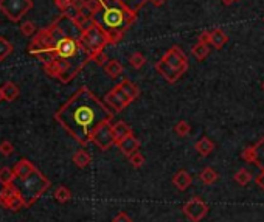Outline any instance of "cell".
Segmentation results:
<instances>
[{"mask_svg": "<svg viewBox=\"0 0 264 222\" xmlns=\"http://www.w3.org/2000/svg\"><path fill=\"white\" fill-rule=\"evenodd\" d=\"M73 22H75V25L78 27L82 33L84 31H87V30H90L93 25H95V17H93L92 14H86V13H78L75 17H73Z\"/></svg>", "mask_w": 264, "mask_h": 222, "instance_id": "17", "label": "cell"}, {"mask_svg": "<svg viewBox=\"0 0 264 222\" xmlns=\"http://www.w3.org/2000/svg\"><path fill=\"white\" fill-rule=\"evenodd\" d=\"M48 28L55 38V44L36 58L44 62V72L48 76L67 84L92 61V56L82 45V31L75 25L72 16L62 13Z\"/></svg>", "mask_w": 264, "mask_h": 222, "instance_id": "1", "label": "cell"}, {"mask_svg": "<svg viewBox=\"0 0 264 222\" xmlns=\"http://www.w3.org/2000/svg\"><path fill=\"white\" fill-rule=\"evenodd\" d=\"M55 199L59 203H65L72 199V191L69 190L67 186H58L56 191H55Z\"/></svg>", "mask_w": 264, "mask_h": 222, "instance_id": "29", "label": "cell"}, {"mask_svg": "<svg viewBox=\"0 0 264 222\" xmlns=\"http://www.w3.org/2000/svg\"><path fill=\"white\" fill-rule=\"evenodd\" d=\"M13 152H14V146L8 140L0 143V154H3V156L8 157V156H11Z\"/></svg>", "mask_w": 264, "mask_h": 222, "instance_id": "38", "label": "cell"}, {"mask_svg": "<svg viewBox=\"0 0 264 222\" xmlns=\"http://www.w3.org/2000/svg\"><path fill=\"white\" fill-rule=\"evenodd\" d=\"M101 10V0H87V6L82 13L95 16Z\"/></svg>", "mask_w": 264, "mask_h": 222, "instance_id": "34", "label": "cell"}, {"mask_svg": "<svg viewBox=\"0 0 264 222\" xmlns=\"http://www.w3.org/2000/svg\"><path fill=\"white\" fill-rule=\"evenodd\" d=\"M92 61L95 62L97 65H100V67H104L110 59L107 58V55L104 53V51H100V53H95L92 56Z\"/></svg>", "mask_w": 264, "mask_h": 222, "instance_id": "37", "label": "cell"}, {"mask_svg": "<svg viewBox=\"0 0 264 222\" xmlns=\"http://www.w3.org/2000/svg\"><path fill=\"white\" fill-rule=\"evenodd\" d=\"M255 182H257V185L261 188V190H264V169L261 171V173L255 177Z\"/></svg>", "mask_w": 264, "mask_h": 222, "instance_id": "43", "label": "cell"}, {"mask_svg": "<svg viewBox=\"0 0 264 222\" xmlns=\"http://www.w3.org/2000/svg\"><path fill=\"white\" fill-rule=\"evenodd\" d=\"M218 179H219V174L213 168H210V166L208 168H203L201 171V174H199V181L203 185H213L218 181Z\"/></svg>", "mask_w": 264, "mask_h": 222, "instance_id": "22", "label": "cell"}, {"mask_svg": "<svg viewBox=\"0 0 264 222\" xmlns=\"http://www.w3.org/2000/svg\"><path fill=\"white\" fill-rule=\"evenodd\" d=\"M129 64L139 70V68H142L144 64H146V58H144V55L140 53V51H135V53H132L129 56Z\"/></svg>", "mask_w": 264, "mask_h": 222, "instance_id": "32", "label": "cell"}, {"mask_svg": "<svg viewBox=\"0 0 264 222\" xmlns=\"http://www.w3.org/2000/svg\"><path fill=\"white\" fill-rule=\"evenodd\" d=\"M104 100H106V104H107L110 109H114L115 114H117V112H122V110H124V109L132 102V100L129 98V95H127V93L123 90L122 84H117L112 90L107 92Z\"/></svg>", "mask_w": 264, "mask_h": 222, "instance_id": "8", "label": "cell"}, {"mask_svg": "<svg viewBox=\"0 0 264 222\" xmlns=\"http://www.w3.org/2000/svg\"><path fill=\"white\" fill-rule=\"evenodd\" d=\"M0 205H2L3 208H8L11 211H19L23 207H27V205H25L23 196L19 191V188L14 186L13 183L5 185L3 190L0 191Z\"/></svg>", "mask_w": 264, "mask_h": 222, "instance_id": "7", "label": "cell"}, {"mask_svg": "<svg viewBox=\"0 0 264 222\" xmlns=\"http://www.w3.org/2000/svg\"><path fill=\"white\" fill-rule=\"evenodd\" d=\"M33 8V0H0V11L13 22H19Z\"/></svg>", "mask_w": 264, "mask_h": 222, "instance_id": "6", "label": "cell"}, {"mask_svg": "<svg viewBox=\"0 0 264 222\" xmlns=\"http://www.w3.org/2000/svg\"><path fill=\"white\" fill-rule=\"evenodd\" d=\"M227 42H228V36L221 28H216L210 33V45L213 48L221 50L227 44Z\"/></svg>", "mask_w": 264, "mask_h": 222, "instance_id": "18", "label": "cell"}, {"mask_svg": "<svg viewBox=\"0 0 264 222\" xmlns=\"http://www.w3.org/2000/svg\"><path fill=\"white\" fill-rule=\"evenodd\" d=\"M97 23L106 30V33L129 30L137 20V14L132 13L118 0H101V10L93 16Z\"/></svg>", "mask_w": 264, "mask_h": 222, "instance_id": "3", "label": "cell"}, {"mask_svg": "<svg viewBox=\"0 0 264 222\" xmlns=\"http://www.w3.org/2000/svg\"><path fill=\"white\" fill-rule=\"evenodd\" d=\"M191 53H193V56L196 59L202 61V59H205L210 55V45L208 44H202V42H198L196 45H193Z\"/></svg>", "mask_w": 264, "mask_h": 222, "instance_id": "27", "label": "cell"}, {"mask_svg": "<svg viewBox=\"0 0 264 222\" xmlns=\"http://www.w3.org/2000/svg\"><path fill=\"white\" fill-rule=\"evenodd\" d=\"M87 6V0H72V8L76 13H81L86 10Z\"/></svg>", "mask_w": 264, "mask_h": 222, "instance_id": "39", "label": "cell"}, {"mask_svg": "<svg viewBox=\"0 0 264 222\" xmlns=\"http://www.w3.org/2000/svg\"><path fill=\"white\" fill-rule=\"evenodd\" d=\"M20 33L23 34V36H33V34H36V27H35V23L33 22H25L20 25Z\"/></svg>", "mask_w": 264, "mask_h": 222, "instance_id": "36", "label": "cell"}, {"mask_svg": "<svg viewBox=\"0 0 264 222\" xmlns=\"http://www.w3.org/2000/svg\"><path fill=\"white\" fill-rule=\"evenodd\" d=\"M81 42H82V45L86 47V50L90 53V56H93L95 53H100V51H103L106 48V45H110L106 30L97 22L90 30L84 31L81 34Z\"/></svg>", "mask_w": 264, "mask_h": 222, "instance_id": "5", "label": "cell"}, {"mask_svg": "<svg viewBox=\"0 0 264 222\" xmlns=\"http://www.w3.org/2000/svg\"><path fill=\"white\" fill-rule=\"evenodd\" d=\"M174 132H176L179 137H186V135L191 132V126L188 124V121H185V120H181V121H177V124L174 126Z\"/></svg>", "mask_w": 264, "mask_h": 222, "instance_id": "33", "label": "cell"}, {"mask_svg": "<svg viewBox=\"0 0 264 222\" xmlns=\"http://www.w3.org/2000/svg\"><path fill=\"white\" fill-rule=\"evenodd\" d=\"M2 92H3L5 101H14L16 98L19 97V93H20L19 87L14 82H6L2 87Z\"/></svg>", "mask_w": 264, "mask_h": 222, "instance_id": "24", "label": "cell"}, {"mask_svg": "<svg viewBox=\"0 0 264 222\" xmlns=\"http://www.w3.org/2000/svg\"><path fill=\"white\" fill-rule=\"evenodd\" d=\"M162 61H165L168 65H171L176 70H181L183 73L188 70V58L181 50V47H171L165 53V56L162 58Z\"/></svg>", "mask_w": 264, "mask_h": 222, "instance_id": "12", "label": "cell"}, {"mask_svg": "<svg viewBox=\"0 0 264 222\" xmlns=\"http://www.w3.org/2000/svg\"><path fill=\"white\" fill-rule=\"evenodd\" d=\"M120 84H122L123 90L127 93V95H129V98H131L132 101H135V100H137V98L140 97V89H139L137 85H135L132 81H129V80H123Z\"/></svg>", "mask_w": 264, "mask_h": 222, "instance_id": "26", "label": "cell"}, {"mask_svg": "<svg viewBox=\"0 0 264 222\" xmlns=\"http://www.w3.org/2000/svg\"><path fill=\"white\" fill-rule=\"evenodd\" d=\"M73 163L78 166V168H87L90 165V161H92V157H90V154L87 151H84V149H80V151H76L73 154Z\"/></svg>", "mask_w": 264, "mask_h": 222, "instance_id": "21", "label": "cell"}, {"mask_svg": "<svg viewBox=\"0 0 264 222\" xmlns=\"http://www.w3.org/2000/svg\"><path fill=\"white\" fill-rule=\"evenodd\" d=\"M35 169H36L35 165H33L28 159H20L18 163L14 165V168H13L14 176H16V179H19V181H23V179H27Z\"/></svg>", "mask_w": 264, "mask_h": 222, "instance_id": "16", "label": "cell"}, {"mask_svg": "<svg viewBox=\"0 0 264 222\" xmlns=\"http://www.w3.org/2000/svg\"><path fill=\"white\" fill-rule=\"evenodd\" d=\"M14 179H16V176H14L13 168H6L5 166V168L0 169V183H2L3 186L5 185H11Z\"/></svg>", "mask_w": 264, "mask_h": 222, "instance_id": "30", "label": "cell"}, {"mask_svg": "<svg viewBox=\"0 0 264 222\" xmlns=\"http://www.w3.org/2000/svg\"><path fill=\"white\" fill-rule=\"evenodd\" d=\"M183 215L188 218L191 222H201L208 213V205L203 202L201 198H191L188 202L183 205Z\"/></svg>", "mask_w": 264, "mask_h": 222, "instance_id": "10", "label": "cell"}, {"mask_svg": "<svg viewBox=\"0 0 264 222\" xmlns=\"http://www.w3.org/2000/svg\"><path fill=\"white\" fill-rule=\"evenodd\" d=\"M149 2L152 3V5H154V6H163L165 3H166V0H149Z\"/></svg>", "mask_w": 264, "mask_h": 222, "instance_id": "44", "label": "cell"}, {"mask_svg": "<svg viewBox=\"0 0 264 222\" xmlns=\"http://www.w3.org/2000/svg\"><path fill=\"white\" fill-rule=\"evenodd\" d=\"M194 148H196V151H198L199 156L207 157V156H210V154L213 152V149H215V143H213V141L208 139V137H202L201 140L196 141Z\"/></svg>", "mask_w": 264, "mask_h": 222, "instance_id": "20", "label": "cell"}, {"mask_svg": "<svg viewBox=\"0 0 264 222\" xmlns=\"http://www.w3.org/2000/svg\"><path fill=\"white\" fill-rule=\"evenodd\" d=\"M92 143L97 144L101 151H107V149L112 148L114 144H117L115 135H114V127H112V124H110V121L101 124L98 129L93 132Z\"/></svg>", "mask_w": 264, "mask_h": 222, "instance_id": "9", "label": "cell"}, {"mask_svg": "<svg viewBox=\"0 0 264 222\" xmlns=\"http://www.w3.org/2000/svg\"><path fill=\"white\" fill-rule=\"evenodd\" d=\"M263 22H264V17H263Z\"/></svg>", "mask_w": 264, "mask_h": 222, "instance_id": "48", "label": "cell"}, {"mask_svg": "<svg viewBox=\"0 0 264 222\" xmlns=\"http://www.w3.org/2000/svg\"><path fill=\"white\" fill-rule=\"evenodd\" d=\"M114 109L101 101L89 87H80L58 109L55 120L82 146L92 141V135L101 124L112 121Z\"/></svg>", "mask_w": 264, "mask_h": 222, "instance_id": "2", "label": "cell"}, {"mask_svg": "<svg viewBox=\"0 0 264 222\" xmlns=\"http://www.w3.org/2000/svg\"><path fill=\"white\" fill-rule=\"evenodd\" d=\"M53 2L58 6V10H61L62 13H65L72 6V0H53Z\"/></svg>", "mask_w": 264, "mask_h": 222, "instance_id": "40", "label": "cell"}, {"mask_svg": "<svg viewBox=\"0 0 264 222\" xmlns=\"http://www.w3.org/2000/svg\"><path fill=\"white\" fill-rule=\"evenodd\" d=\"M104 72L110 78H117V76H120L123 73V65L120 64V61H117V59H110L104 65Z\"/></svg>", "mask_w": 264, "mask_h": 222, "instance_id": "23", "label": "cell"}, {"mask_svg": "<svg viewBox=\"0 0 264 222\" xmlns=\"http://www.w3.org/2000/svg\"><path fill=\"white\" fill-rule=\"evenodd\" d=\"M156 70L163 76V78L169 82V84H174L181 76L183 75V72H181V70H176V68H173L171 65H168L165 61H160L159 62H156Z\"/></svg>", "mask_w": 264, "mask_h": 222, "instance_id": "13", "label": "cell"}, {"mask_svg": "<svg viewBox=\"0 0 264 222\" xmlns=\"http://www.w3.org/2000/svg\"><path fill=\"white\" fill-rule=\"evenodd\" d=\"M112 127H114V135H115L117 144L120 143L122 140H124L126 137H129L132 134V127L127 123H124V121H118V123L112 124Z\"/></svg>", "mask_w": 264, "mask_h": 222, "instance_id": "19", "label": "cell"}, {"mask_svg": "<svg viewBox=\"0 0 264 222\" xmlns=\"http://www.w3.org/2000/svg\"><path fill=\"white\" fill-rule=\"evenodd\" d=\"M5 98H3V92H2V87H0V102H2Z\"/></svg>", "mask_w": 264, "mask_h": 222, "instance_id": "46", "label": "cell"}, {"mask_svg": "<svg viewBox=\"0 0 264 222\" xmlns=\"http://www.w3.org/2000/svg\"><path fill=\"white\" fill-rule=\"evenodd\" d=\"M210 33L208 30H203L199 36H198V42H202V44H208L210 45Z\"/></svg>", "mask_w": 264, "mask_h": 222, "instance_id": "42", "label": "cell"}, {"mask_svg": "<svg viewBox=\"0 0 264 222\" xmlns=\"http://www.w3.org/2000/svg\"><path fill=\"white\" fill-rule=\"evenodd\" d=\"M118 148H120V151L124 154L126 157L132 156L134 152H137L139 148H140V140L137 139V137H134V134H131L129 137H126L124 140H122L120 143L117 144Z\"/></svg>", "mask_w": 264, "mask_h": 222, "instance_id": "15", "label": "cell"}, {"mask_svg": "<svg viewBox=\"0 0 264 222\" xmlns=\"http://www.w3.org/2000/svg\"><path fill=\"white\" fill-rule=\"evenodd\" d=\"M233 181L238 183V185H241V186H247L250 182H252V173L249 169H245V168H241V169H238V173L233 176Z\"/></svg>", "mask_w": 264, "mask_h": 222, "instance_id": "25", "label": "cell"}, {"mask_svg": "<svg viewBox=\"0 0 264 222\" xmlns=\"http://www.w3.org/2000/svg\"><path fill=\"white\" fill-rule=\"evenodd\" d=\"M20 182L22 183H20L19 191L22 193L27 207H31V205L35 203L50 186H52L48 179L38 169H35L27 179H23V181H20Z\"/></svg>", "mask_w": 264, "mask_h": 222, "instance_id": "4", "label": "cell"}, {"mask_svg": "<svg viewBox=\"0 0 264 222\" xmlns=\"http://www.w3.org/2000/svg\"><path fill=\"white\" fill-rule=\"evenodd\" d=\"M243 159L247 163H253L261 171L264 169V137H261L253 146H249L243 151Z\"/></svg>", "mask_w": 264, "mask_h": 222, "instance_id": "11", "label": "cell"}, {"mask_svg": "<svg viewBox=\"0 0 264 222\" xmlns=\"http://www.w3.org/2000/svg\"><path fill=\"white\" fill-rule=\"evenodd\" d=\"M171 182H173V185L177 188L179 191H185V190H188V188L191 186L193 177H191V174L188 173V171L181 169V171H177V173L173 176Z\"/></svg>", "mask_w": 264, "mask_h": 222, "instance_id": "14", "label": "cell"}, {"mask_svg": "<svg viewBox=\"0 0 264 222\" xmlns=\"http://www.w3.org/2000/svg\"><path fill=\"white\" fill-rule=\"evenodd\" d=\"M112 222H134V221H132V218L129 215H127V213L120 211V213H117V215L114 216Z\"/></svg>", "mask_w": 264, "mask_h": 222, "instance_id": "41", "label": "cell"}, {"mask_svg": "<svg viewBox=\"0 0 264 222\" xmlns=\"http://www.w3.org/2000/svg\"><path fill=\"white\" fill-rule=\"evenodd\" d=\"M127 159H129V163H131L134 168H142V166L144 165V161H146V160H144V156H143V154H140L139 151L134 152L132 156H129Z\"/></svg>", "mask_w": 264, "mask_h": 222, "instance_id": "35", "label": "cell"}, {"mask_svg": "<svg viewBox=\"0 0 264 222\" xmlns=\"http://www.w3.org/2000/svg\"><path fill=\"white\" fill-rule=\"evenodd\" d=\"M13 53V44L5 38H0V61H3Z\"/></svg>", "mask_w": 264, "mask_h": 222, "instance_id": "31", "label": "cell"}, {"mask_svg": "<svg viewBox=\"0 0 264 222\" xmlns=\"http://www.w3.org/2000/svg\"><path fill=\"white\" fill-rule=\"evenodd\" d=\"M261 89H263V92H264V81L261 82Z\"/></svg>", "mask_w": 264, "mask_h": 222, "instance_id": "47", "label": "cell"}, {"mask_svg": "<svg viewBox=\"0 0 264 222\" xmlns=\"http://www.w3.org/2000/svg\"><path fill=\"white\" fill-rule=\"evenodd\" d=\"M223 2V5H225V6H230V5H233L236 0H221Z\"/></svg>", "mask_w": 264, "mask_h": 222, "instance_id": "45", "label": "cell"}, {"mask_svg": "<svg viewBox=\"0 0 264 222\" xmlns=\"http://www.w3.org/2000/svg\"><path fill=\"white\" fill-rule=\"evenodd\" d=\"M118 2L123 3L126 8H129L132 13L137 14L142 10V8L149 2V0H118Z\"/></svg>", "mask_w": 264, "mask_h": 222, "instance_id": "28", "label": "cell"}]
</instances>
